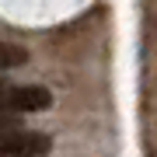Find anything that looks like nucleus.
Returning <instances> with one entry per match:
<instances>
[{"instance_id": "1", "label": "nucleus", "mask_w": 157, "mask_h": 157, "mask_svg": "<svg viewBox=\"0 0 157 157\" xmlns=\"http://www.w3.org/2000/svg\"><path fill=\"white\" fill-rule=\"evenodd\" d=\"M52 140L45 133H28V129H4L0 133V157H42L49 154Z\"/></svg>"}, {"instance_id": "2", "label": "nucleus", "mask_w": 157, "mask_h": 157, "mask_svg": "<svg viewBox=\"0 0 157 157\" xmlns=\"http://www.w3.org/2000/svg\"><path fill=\"white\" fill-rule=\"evenodd\" d=\"M52 105V94L39 84H25V87H0V108L7 112H42Z\"/></svg>"}, {"instance_id": "3", "label": "nucleus", "mask_w": 157, "mask_h": 157, "mask_svg": "<svg viewBox=\"0 0 157 157\" xmlns=\"http://www.w3.org/2000/svg\"><path fill=\"white\" fill-rule=\"evenodd\" d=\"M21 63H28V49H21V45H11V42H0V70L21 67Z\"/></svg>"}, {"instance_id": "4", "label": "nucleus", "mask_w": 157, "mask_h": 157, "mask_svg": "<svg viewBox=\"0 0 157 157\" xmlns=\"http://www.w3.org/2000/svg\"><path fill=\"white\" fill-rule=\"evenodd\" d=\"M14 115H17V112H7V108H0V133L17 126V119H14Z\"/></svg>"}, {"instance_id": "5", "label": "nucleus", "mask_w": 157, "mask_h": 157, "mask_svg": "<svg viewBox=\"0 0 157 157\" xmlns=\"http://www.w3.org/2000/svg\"><path fill=\"white\" fill-rule=\"evenodd\" d=\"M0 87H4V80H0Z\"/></svg>"}]
</instances>
